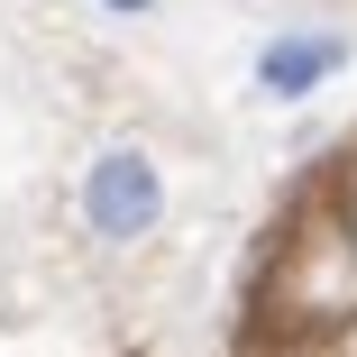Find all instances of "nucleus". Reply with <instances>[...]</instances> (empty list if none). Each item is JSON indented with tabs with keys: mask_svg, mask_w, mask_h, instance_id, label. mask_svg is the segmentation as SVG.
I'll list each match as a JSON object with an SVG mask.
<instances>
[{
	"mask_svg": "<svg viewBox=\"0 0 357 357\" xmlns=\"http://www.w3.org/2000/svg\"><path fill=\"white\" fill-rule=\"evenodd\" d=\"M74 220L92 248L128 257V248H147L165 229V165L137 147V137H119V147H92L83 183H74Z\"/></svg>",
	"mask_w": 357,
	"mask_h": 357,
	"instance_id": "obj_2",
	"label": "nucleus"
},
{
	"mask_svg": "<svg viewBox=\"0 0 357 357\" xmlns=\"http://www.w3.org/2000/svg\"><path fill=\"white\" fill-rule=\"evenodd\" d=\"M339 220H348V229H357V165H348V174H339Z\"/></svg>",
	"mask_w": 357,
	"mask_h": 357,
	"instance_id": "obj_5",
	"label": "nucleus"
},
{
	"mask_svg": "<svg viewBox=\"0 0 357 357\" xmlns=\"http://www.w3.org/2000/svg\"><path fill=\"white\" fill-rule=\"evenodd\" d=\"M266 321L284 339H339L357 330V229L339 220H303L266 266Z\"/></svg>",
	"mask_w": 357,
	"mask_h": 357,
	"instance_id": "obj_1",
	"label": "nucleus"
},
{
	"mask_svg": "<svg viewBox=\"0 0 357 357\" xmlns=\"http://www.w3.org/2000/svg\"><path fill=\"white\" fill-rule=\"evenodd\" d=\"M348 74V37L339 28H275L257 46V92L266 101H312Z\"/></svg>",
	"mask_w": 357,
	"mask_h": 357,
	"instance_id": "obj_3",
	"label": "nucleus"
},
{
	"mask_svg": "<svg viewBox=\"0 0 357 357\" xmlns=\"http://www.w3.org/2000/svg\"><path fill=\"white\" fill-rule=\"evenodd\" d=\"M92 10H101V19H147L156 0H92Z\"/></svg>",
	"mask_w": 357,
	"mask_h": 357,
	"instance_id": "obj_4",
	"label": "nucleus"
}]
</instances>
